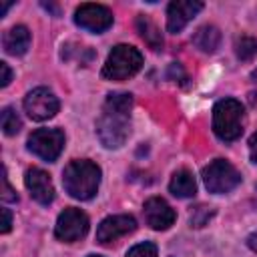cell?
I'll list each match as a JSON object with an SVG mask.
<instances>
[{
    "label": "cell",
    "instance_id": "2e32d148",
    "mask_svg": "<svg viewBox=\"0 0 257 257\" xmlns=\"http://www.w3.org/2000/svg\"><path fill=\"white\" fill-rule=\"evenodd\" d=\"M219 42H221V32L215 26H211V24L201 26L193 34V44L197 48H201L203 52H215L217 46H219Z\"/></svg>",
    "mask_w": 257,
    "mask_h": 257
},
{
    "label": "cell",
    "instance_id": "d4e9b609",
    "mask_svg": "<svg viewBox=\"0 0 257 257\" xmlns=\"http://www.w3.org/2000/svg\"><path fill=\"white\" fill-rule=\"evenodd\" d=\"M249 155H251V161L257 165V133H253L249 139Z\"/></svg>",
    "mask_w": 257,
    "mask_h": 257
},
{
    "label": "cell",
    "instance_id": "ba28073f",
    "mask_svg": "<svg viewBox=\"0 0 257 257\" xmlns=\"http://www.w3.org/2000/svg\"><path fill=\"white\" fill-rule=\"evenodd\" d=\"M58 98L52 94V90L38 86L34 90H30L24 98V110L30 118L34 120H46L52 118L58 112Z\"/></svg>",
    "mask_w": 257,
    "mask_h": 257
},
{
    "label": "cell",
    "instance_id": "30bf717a",
    "mask_svg": "<svg viewBox=\"0 0 257 257\" xmlns=\"http://www.w3.org/2000/svg\"><path fill=\"white\" fill-rule=\"evenodd\" d=\"M203 10V2L199 0H175L167 8V28L169 32H181L195 16Z\"/></svg>",
    "mask_w": 257,
    "mask_h": 257
},
{
    "label": "cell",
    "instance_id": "e0dca14e",
    "mask_svg": "<svg viewBox=\"0 0 257 257\" xmlns=\"http://www.w3.org/2000/svg\"><path fill=\"white\" fill-rule=\"evenodd\" d=\"M137 30H139V34L143 36V40L153 50H161L163 48V34H161V30L155 26V22L151 18H147V16L141 14L137 18Z\"/></svg>",
    "mask_w": 257,
    "mask_h": 257
},
{
    "label": "cell",
    "instance_id": "9a60e30c",
    "mask_svg": "<svg viewBox=\"0 0 257 257\" xmlns=\"http://www.w3.org/2000/svg\"><path fill=\"white\" fill-rule=\"evenodd\" d=\"M169 189H171V193L175 197L187 199V197H193L197 193V183H195V177L187 169H179V171L173 173Z\"/></svg>",
    "mask_w": 257,
    "mask_h": 257
},
{
    "label": "cell",
    "instance_id": "52a82bcc",
    "mask_svg": "<svg viewBox=\"0 0 257 257\" xmlns=\"http://www.w3.org/2000/svg\"><path fill=\"white\" fill-rule=\"evenodd\" d=\"M86 231H88V217L80 209L68 207L56 219L54 235L60 241H66V243L78 241V239H82L86 235Z\"/></svg>",
    "mask_w": 257,
    "mask_h": 257
},
{
    "label": "cell",
    "instance_id": "8992f818",
    "mask_svg": "<svg viewBox=\"0 0 257 257\" xmlns=\"http://www.w3.org/2000/svg\"><path fill=\"white\" fill-rule=\"evenodd\" d=\"M64 147V133L60 128H38L28 137V151L36 157L52 163L58 159Z\"/></svg>",
    "mask_w": 257,
    "mask_h": 257
},
{
    "label": "cell",
    "instance_id": "4316f807",
    "mask_svg": "<svg viewBox=\"0 0 257 257\" xmlns=\"http://www.w3.org/2000/svg\"><path fill=\"white\" fill-rule=\"evenodd\" d=\"M8 8H10V4H2V8H0V16H4Z\"/></svg>",
    "mask_w": 257,
    "mask_h": 257
},
{
    "label": "cell",
    "instance_id": "7a4b0ae2",
    "mask_svg": "<svg viewBox=\"0 0 257 257\" xmlns=\"http://www.w3.org/2000/svg\"><path fill=\"white\" fill-rule=\"evenodd\" d=\"M100 183V169L92 161H70L62 171V185L74 199L88 201L96 195Z\"/></svg>",
    "mask_w": 257,
    "mask_h": 257
},
{
    "label": "cell",
    "instance_id": "9c48e42d",
    "mask_svg": "<svg viewBox=\"0 0 257 257\" xmlns=\"http://www.w3.org/2000/svg\"><path fill=\"white\" fill-rule=\"evenodd\" d=\"M76 26L88 30V32H104L112 24V12L102 4H80L74 12Z\"/></svg>",
    "mask_w": 257,
    "mask_h": 257
},
{
    "label": "cell",
    "instance_id": "484cf974",
    "mask_svg": "<svg viewBox=\"0 0 257 257\" xmlns=\"http://www.w3.org/2000/svg\"><path fill=\"white\" fill-rule=\"evenodd\" d=\"M247 245L257 253V231H255V233H251V235L247 237Z\"/></svg>",
    "mask_w": 257,
    "mask_h": 257
},
{
    "label": "cell",
    "instance_id": "7c38bea8",
    "mask_svg": "<svg viewBox=\"0 0 257 257\" xmlns=\"http://www.w3.org/2000/svg\"><path fill=\"white\" fill-rule=\"evenodd\" d=\"M137 229V221L135 217L131 215H112V217H106L98 229H96V241L106 245L110 241H116L118 237L126 235V233H133Z\"/></svg>",
    "mask_w": 257,
    "mask_h": 257
},
{
    "label": "cell",
    "instance_id": "d6986e66",
    "mask_svg": "<svg viewBox=\"0 0 257 257\" xmlns=\"http://www.w3.org/2000/svg\"><path fill=\"white\" fill-rule=\"evenodd\" d=\"M2 131H4V135H8V137H12V135H16L20 128H22V120H20V116L14 112V108H10V106H6L4 110H2Z\"/></svg>",
    "mask_w": 257,
    "mask_h": 257
},
{
    "label": "cell",
    "instance_id": "603a6c76",
    "mask_svg": "<svg viewBox=\"0 0 257 257\" xmlns=\"http://www.w3.org/2000/svg\"><path fill=\"white\" fill-rule=\"evenodd\" d=\"M0 70H2V86H8L10 80H12V72H10V66L6 62H0Z\"/></svg>",
    "mask_w": 257,
    "mask_h": 257
},
{
    "label": "cell",
    "instance_id": "4fadbf2b",
    "mask_svg": "<svg viewBox=\"0 0 257 257\" xmlns=\"http://www.w3.org/2000/svg\"><path fill=\"white\" fill-rule=\"evenodd\" d=\"M24 183H26V189L30 191L32 199L38 201L40 205H50L54 201L52 181H50L48 173H44L42 169H38V167L28 169L26 171V177H24Z\"/></svg>",
    "mask_w": 257,
    "mask_h": 257
},
{
    "label": "cell",
    "instance_id": "6da1fadb",
    "mask_svg": "<svg viewBox=\"0 0 257 257\" xmlns=\"http://www.w3.org/2000/svg\"><path fill=\"white\" fill-rule=\"evenodd\" d=\"M133 96L128 92H112L106 96L102 112L96 120V133L104 147L118 149L131 133Z\"/></svg>",
    "mask_w": 257,
    "mask_h": 257
},
{
    "label": "cell",
    "instance_id": "5b68a950",
    "mask_svg": "<svg viewBox=\"0 0 257 257\" xmlns=\"http://www.w3.org/2000/svg\"><path fill=\"white\" fill-rule=\"evenodd\" d=\"M203 183L209 189V193L221 195V193L233 191L241 183V175L231 163L223 159H215L203 169Z\"/></svg>",
    "mask_w": 257,
    "mask_h": 257
},
{
    "label": "cell",
    "instance_id": "5bb4252c",
    "mask_svg": "<svg viewBox=\"0 0 257 257\" xmlns=\"http://www.w3.org/2000/svg\"><path fill=\"white\" fill-rule=\"evenodd\" d=\"M4 50L8 54H14V56H20L28 50L30 46V32L26 26H12L6 34H4Z\"/></svg>",
    "mask_w": 257,
    "mask_h": 257
},
{
    "label": "cell",
    "instance_id": "7402d4cb",
    "mask_svg": "<svg viewBox=\"0 0 257 257\" xmlns=\"http://www.w3.org/2000/svg\"><path fill=\"white\" fill-rule=\"evenodd\" d=\"M2 183H4V193H2V199H4V201H18V195L12 191V187H10V183H8L6 171H4V175H2Z\"/></svg>",
    "mask_w": 257,
    "mask_h": 257
},
{
    "label": "cell",
    "instance_id": "8fae6325",
    "mask_svg": "<svg viewBox=\"0 0 257 257\" xmlns=\"http://www.w3.org/2000/svg\"><path fill=\"white\" fill-rule=\"evenodd\" d=\"M143 215H145L147 225H149L151 229H157V231L169 229V227L175 223V219H177L173 207H171L165 199H161V197H151V199H147V203H145V207H143Z\"/></svg>",
    "mask_w": 257,
    "mask_h": 257
},
{
    "label": "cell",
    "instance_id": "83f0119b",
    "mask_svg": "<svg viewBox=\"0 0 257 257\" xmlns=\"http://www.w3.org/2000/svg\"><path fill=\"white\" fill-rule=\"evenodd\" d=\"M251 78H253V80H255V82H257V68H255V70H253V72H251Z\"/></svg>",
    "mask_w": 257,
    "mask_h": 257
},
{
    "label": "cell",
    "instance_id": "277c9868",
    "mask_svg": "<svg viewBox=\"0 0 257 257\" xmlns=\"http://www.w3.org/2000/svg\"><path fill=\"white\" fill-rule=\"evenodd\" d=\"M143 66V54L128 44H118L110 50L104 66H102V76L108 80H124L139 72Z\"/></svg>",
    "mask_w": 257,
    "mask_h": 257
},
{
    "label": "cell",
    "instance_id": "f1b7e54d",
    "mask_svg": "<svg viewBox=\"0 0 257 257\" xmlns=\"http://www.w3.org/2000/svg\"><path fill=\"white\" fill-rule=\"evenodd\" d=\"M88 257H100V255H88Z\"/></svg>",
    "mask_w": 257,
    "mask_h": 257
},
{
    "label": "cell",
    "instance_id": "cb8c5ba5",
    "mask_svg": "<svg viewBox=\"0 0 257 257\" xmlns=\"http://www.w3.org/2000/svg\"><path fill=\"white\" fill-rule=\"evenodd\" d=\"M10 227H12V215H10V211L8 209H2V233H8L10 231Z\"/></svg>",
    "mask_w": 257,
    "mask_h": 257
},
{
    "label": "cell",
    "instance_id": "44dd1931",
    "mask_svg": "<svg viewBox=\"0 0 257 257\" xmlns=\"http://www.w3.org/2000/svg\"><path fill=\"white\" fill-rule=\"evenodd\" d=\"M211 217H213V209L211 207H205V205H199L191 213V225L193 227H203V225H207V221Z\"/></svg>",
    "mask_w": 257,
    "mask_h": 257
},
{
    "label": "cell",
    "instance_id": "3957f363",
    "mask_svg": "<svg viewBox=\"0 0 257 257\" xmlns=\"http://www.w3.org/2000/svg\"><path fill=\"white\" fill-rule=\"evenodd\" d=\"M245 126L243 104L235 98H223L213 108V131L221 141H235L241 137Z\"/></svg>",
    "mask_w": 257,
    "mask_h": 257
},
{
    "label": "cell",
    "instance_id": "ffe728a7",
    "mask_svg": "<svg viewBox=\"0 0 257 257\" xmlns=\"http://www.w3.org/2000/svg\"><path fill=\"white\" fill-rule=\"evenodd\" d=\"M126 257H159L157 245H155V243H149V241L139 243V245H135V247L128 249Z\"/></svg>",
    "mask_w": 257,
    "mask_h": 257
},
{
    "label": "cell",
    "instance_id": "ac0fdd59",
    "mask_svg": "<svg viewBox=\"0 0 257 257\" xmlns=\"http://www.w3.org/2000/svg\"><path fill=\"white\" fill-rule=\"evenodd\" d=\"M235 54L239 60H251L257 54V40L253 36H241L235 42Z\"/></svg>",
    "mask_w": 257,
    "mask_h": 257
}]
</instances>
